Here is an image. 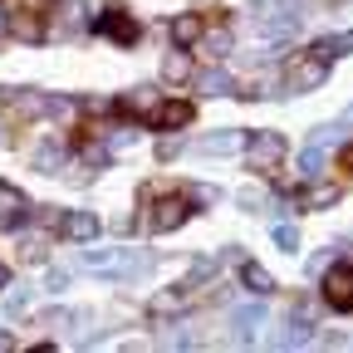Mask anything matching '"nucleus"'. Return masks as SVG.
Returning a JSON list of instances; mask_svg holds the SVG:
<instances>
[{"label":"nucleus","mask_w":353,"mask_h":353,"mask_svg":"<svg viewBox=\"0 0 353 353\" xmlns=\"http://www.w3.org/2000/svg\"><path fill=\"white\" fill-rule=\"evenodd\" d=\"M83 265H88V270H99V275H138L143 270V255L138 250H88Z\"/></svg>","instance_id":"f03ea898"},{"label":"nucleus","mask_w":353,"mask_h":353,"mask_svg":"<svg viewBox=\"0 0 353 353\" xmlns=\"http://www.w3.org/2000/svg\"><path fill=\"white\" fill-rule=\"evenodd\" d=\"M348 167H353V148H348Z\"/></svg>","instance_id":"7c9ffc66"},{"label":"nucleus","mask_w":353,"mask_h":353,"mask_svg":"<svg viewBox=\"0 0 353 353\" xmlns=\"http://www.w3.org/2000/svg\"><path fill=\"white\" fill-rule=\"evenodd\" d=\"M69 285V270H59V265H54V270H50V290H64Z\"/></svg>","instance_id":"bb28decb"},{"label":"nucleus","mask_w":353,"mask_h":353,"mask_svg":"<svg viewBox=\"0 0 353 353\" xmlns=\"http://www.w3.org/2000/svg\"><path fill=\"white\" fill-rule=\"evenodd\" d=\"M206 50H211V54H226V50H231V34H211Z\"/></svg>","instance_id":"393cba45"},{"label":"nucleus","mask_w":353,"mask_h":353,"mask_svg":"<svg viewBox=\"0 0 353 353\" xmlns=\"http://www.w3.org/2000/svg\"><path fill=\"white\" fill-rule=\"evenodd\" d=\"M343 138V128H334V123H324V128H314V138H309V143H314V148H334Z\"/></svg>","instance_id":"6ab92c4d"},{"label":"nucleus","mask_w":353,"mask_h":353,"mask_svg":"<svg viewBox=\"0 0 353 353\" xmlns=\"http://www.w3.org/2000/svg\"><path fill=\"white\" fill-rule=\"evenodd\" d=\"M99 30H103V34H113V39H123V44H132V39H138V25H132V20H123L118 10H108V15L99 20Z\"/></svg>","instance_id":"1a4fd4ad"},{"label":"nucleus","mask_w":353,"mask_h":353,"mask_svg":"<svg viewBox=\"0 0 353 353\" xmlns=\"http://www.w3.org/2000/svg\"><path fill=\"white\" fill-rule=\"evenodd\" d=\"M250 15H255L265 39H290L304 20V0H255Z\"/></svg>","instance_id":"f257e3e1"},{"label":"nucleus","mask_w":353,"mask_h":353,"mask_svg":"<svg viewBox=\"0 0 353 353\" xmlns=\"http://www.w3.org/2000/svg\"><path fill=\"white\" fill-rule=\"evenodd\" d=\"M260 319H265V309H260V304H250V309H236V329H241V339H250V334L260 329Z\"/></svg>","instance_id":"4468645a"},{"label":"nucleus","mask_w":353,"mask_h":353,"mask_svg":"<svg viewBox=\"0 0 353 353\" xmlns=\"http://www.w3.org/2000/svg\"><path fill=\"white\" fill-rule=\"evenodd\" d=\"M324 74H329V59H309V64H294L290 69V94H309V88H319L324 83Z\"/></svg>","instance_id":"39448f33"},{"label":"nucleus","mask_w":353,"mask_h":353,"mask_svg":"<svg viewBox=\"0 0 353 353\" xmlns=\"http://www.w3.org/2000/svg\"><path fill=\"white\" fill-rule=\"evenodd\" d=\"M182 221H187V201H162L157 206V216H152V231H176V226H182Z\"/></svg>","instance_id":"6e6552de"},{"label":"nucleus","mask_w":353,"mask_h":353,"mask_svg":"<svg viewBox=\"0 0 353 353\" xmlns=\"http://www.w3.org/2000/svg\"><path fill=\"white\" fill-rule=\"evenodd\" d=\"M0 30H6V10H0Z\"/></svg>","instance_id":"c756f323"},{"label":"nucleus","mask_w":353,"mask_h":353,"mask_svg":"<svg viewBox=\"0 0 353 353\" xmlns=\"http://www.w3.org/2000/svg\"><path fill=\"white\" fill-rule=\"evenodd\" d=\"M6 348H15V339H10V334H0V353H6Z\"/></svg>","instance_id":"cd10ccee"},{"label":"nucleus","mask_w":353,"mask_h":353,"mask_svg":"<svg viewBox=\"0 0 353 353\" xmlns=\"http://www.w3.org/2000/svg\"><path fill=\"white\" fill-rule=\"evenodd\" d=\"M339 201V187H319V192H309V206H329Z\"/></svg>","instance_id":"b1692460"},{"label":"nucleus","mask_w":353,"mask_h":353,"mask_svg":"<svg viewBox=\"0 0 353 353\" xmlns=\"http://www.w3.org/2000/svg\"><path fill=\"white\" fill-rule=\"evenodd\" d=\"M187 118H192V108H187V103H162V113H157V123H162V128H182Z\"/></svg>","instance_id":"dca6fc26"},{"label":"nucleus","mask_w":353,"mask_h":353,"mask_svg":"<svg viewBox=\"0 0 353 353\" xmlns=\"http://www.w3.org/2000/svg\"><path fill=\"white\" fill-rule=\"evenodd\" d=\"M314 54H319V59H339V54H353V30H348V34H329V39H319V44H314Z\"/></svg>","instance_id":"9d476101"},{"label":"nucleus","mask_w":353,"mask_h":353,"mask_svg":"<svg viewBox=\"0 0 353 353\" xmlns=\"http://www.w3.org/2000/svg\"><path fill=\"white\" fill-rule=\"evenodd\" d=\"M324 299L334 309H343V314H353V270L348 265H334V270L324 275Z\"/></svg>","instance_id":"20e7f679"},{"label":"nucleus","mask_w":353,"mask_h":353,"mask_svg":"<svg viewBox=\"0 0 353 353\" xmlns=\"http://www.w3.org/2000/svg\"><path fill=\"white\" fill-rule=\"evenodd\" d=\"M211 270H216V260H196V265H192V275H187V280H182V285H187V290H192V285H201V280H206V275H211Z\"/></svg>","instance_id":"412c9836"},{"label":"nucleus","mask_w":353,"mask_h":353,"mask_svg":"<svg viewBox=\"0 0 353 353\" xmlns=\"http://www.w3.org/2000/svg\"><path fill=\"white\" fill-rule=\"evenodd\" d=\"M196 34H201V20H196V15H182V20L172 25V39H176V44H192Z\"/></svg>","instance_id":"2eb2a0df"},{"label":"nucleus","mask_w":353,"mask_h":353,"mask_svg":"<svg viewBox=\"0 0 353 353\" xmlns=\"http://www.w3.org/2000/svg\"><path fill=\"white\" fill-rule=\"evenodd\" d=\"M34 167L54 172V167H59V148H39V152H34Z\"/></svg>","instance_id":"4be33fe9"},{"label":"nucleus","mask_w":353,"mask_h":353,"mask_svg":"<svg viewBox=\"0 0 353 353\" xmlns=\"http://www.w3.org/2000/svg\"><path fill=\"white\" fill-rule=\"evenodd\" d=\"M10 226H20V211L15 206H0V231H10Z\"/></svg>","instance_id":"a878e982"},{"label":"nucleus","mask_w":353,"mask_h":353,"mask_svg":"<svg viewBox=\"0 0 353 353\" xmlns=\"http://www.w3.org/2000/svg\"><path fill=\"white\" fill-rule=\"evenodd\" d=\"M196 88H201V94H211V99H226V94H236V79H231L226 69H206V74L196 79Z\"/></svg>","instance_id":"0eeeda50"},{"label":"nucleus","mask_w":353,"mask_h":353,"mask_svg":"<svg viewBox=\"0 0 353 353\" xmlns=\"http://www.w3.org/2000/svg\"><path fill=\"white\" fill-rule=\"evenodd\" d=\"M241 280L255 290V294H270L275 290V280H270V270H260V265H241Z\"/></svg>","instance_id":"9b49d317"},{"label":"nucleus","mask_w":353,"mask_h":353,"mask_svg":"<svg viewBox=\"0 0 353 353\" xmlns=\"http://www.w3.org/2000/svg\"><path fill=\"white\" fill-rule=\"evenodd\" d=\"M99 226H103V221H99L94 211H74V216H64V236H69V241H94Z\"/></svg>","instance_id":"423d86ee"},{"label":"nucleus","mask_w":353,"mask_h":353,"mask_svg":"<svg viewBox=\"0 0 353 353\" xmlns=\"http://www.w3.org/2000/svg\"><path fill=\"white\" fill-rule=\"evenodd\" d=\"M182 304H187V285H176V290L152 299V314H172V309H182Z\"/></svg>","instance_id":"f8f14e48"},{"label":"nucleus","mask_w":353,"mask_h":353,"mask_svg":"<svg viewBox=\"0 0 353 353\" xmlns=\"http://www.w3.org/2000/svg\"><path fill=\"white\" fill-rule=\"evenodd\" d=\"M275 245L280 250H299V231L294 226H275Z\"/></svg>","instance_id":"aec40b11"},{"label":"nucleus","mask_w":353,"mask_h":353,"mask_svg":"<svg viewBox=\"0 0 353 353\" xmlns=\"http://www.w3.org/2000/svg\"><path fill=\"white\" fill-rule=\"evenodd\" d=\"M187 69H192V64H187L182 54H167V64H162V79H172V83H182V79H187Z\"/></svg>","instance_id":"a211bd4d"},{"label":"nucleus","mask_w":353,"mask_h":353,"mask_svg":"<svg viewBox=\"0 0 353 353\" xmlns=\"http://www.w3.org/2000/svg\"><path fill=\"white\" fill-rule=\"evenodd\" d=\"M245 157H250V167L270 172L285 157V138H280V132H250V138H245Z\"/></svg>","instance_id":"7ed1b4c3"},{"label":"nucleus","mask_w":353,"mask_h":353,"mask_svg":"<svg viewBox=\"0 0 353 353\" xmlns=\"http://www.w3.org/2000/svg\"><path fill=\"white\" fill-rule=\"evenodd\" d=\"M324 152H329V148H314V143H309V148L299 152V172H304V176H319V172H324Z\"/></svg>","instance_id":"ddd939ff"},{"label":"nucleus","mask_w":353,"mask_h":353,"mask_svg":"<svg viewBox=\"0 0 353 353\" xmlns=\"http://www.w3.org/2000/svg\"><path fill=\"white\" fill-rule=\"evenodd\" d=\"M231 148H241V132H211L201 143V152H231Z\"/></svg>","instance_id":"f3484780"},{"label":"nucleus","mask_w":353,"mask_h":353,"mask_svg":"<svg viewBox=\"0 0 353 353\" xmlns=\"http://www.w3.org/2000/svg\"><path fill=\"white\" fill-rule=\"evenodd\" d=\"M25 309H30V294H10V299H6V314H10V319H20Z\"/></svg>","instance_id":"5701e85b"},{"label":"nucleus","mask_w":353,"mask_h":353,"mask_svg":"<svg viewBox=\"0 0 353 353\" xmlns=\"http://www.w3.org/2000/svg\"><path fill=\"white\" fill-rule=\"evenodd\" d=\"M10 285V270H6V265H0V290H6Z\"/></svg>","instance_id":"c85d7f7f"}]
</instances>
